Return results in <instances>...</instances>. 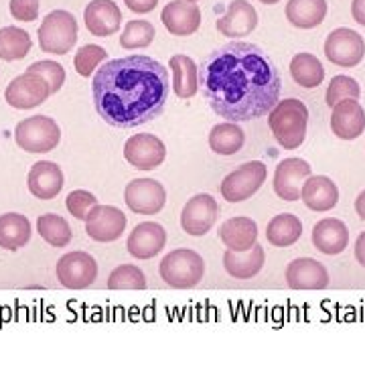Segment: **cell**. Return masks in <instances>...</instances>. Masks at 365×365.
Returning <instances> with one entry per match:
<instances>
[{
  "instance_id": "6da1fadb",
  "label": "cell",
  "mask_w": 365,
  "mask_h": 365,
  "mask_svg": "<svg viewBox=\"0 0 365 365\" xmlns=\"http://www.w3.org/2000/svg\"><path fill=\"white\" fill-rule=\"evenodd\" d=\"M199 88L217 116L240 124L272 112L280 102L282 78L256 43L230 41L205 57L199 67Z\"/></svg>"
},
{
  "instance_id": "7a4b0ae2",
  "label": "cell",
  "mask_w": 365,
  "mask_h": 365,
  "mask_svg": "<svg viewBox=\"0 0 365 365\" xmlns=\"http://www.w3.org/2000/svg\"><path fill=\"white\" fill-rule=\"evenodd\" d=\"M169 91V69L138 53L106 61L91 79L96 112L114 128H136L153 122L163 114Z\"/></svg>"
},
{
  "instance_id": "3957f363",
  "label": "cell",
  "mask_w": 365,
  "mask_h": 365,
  "mask_svg": "<svg viewBox=\"0 0 365 365\" xmlns=\"http://www.w3.org/2000/svg\"><path fill=\"white\" fill-rule=\"evenodd\" d=\"M268 126L272 130L276 143L284 150H294L307 138L309 108L297 98L280 100L268 114Z\"/></svg>"
},
{
  "instance_id": "277c9868",
  "label": "cell",
  "mask_w": 365,
  "mask_h": 365,
  "mask_svg": "<svg viewBox=\"0 0 365 365\" xmlns=\"http://www.w3.org/2000/svg\"><path fill=\"white\" fill-rule=\"evenodd\" d=\"M158 274L170 288L177 290L195 288L205 276V260L195 250H173L158 264Z\"/></svg>"
},
{
  "instance_id": "5b68a950",
  "label": "cell",
  "mask_w": 365,
  "mask_h": 365,
  "mask_svg": "<svg viewBox=\"0 0 365 365\" xmlns=\"http://www.w3.org/2000/svg\"><path fill=\"white\" fill-rule=\"evenodd\" d=\"M37 35L41 51L67 55L78 43V21L67 11H53L43 19Z\"/></svg>"
},
{
  "instance_id": "8992f818",
  "label": "cell",
  "mask_w": 365,
  "mask_h": 365,
  "mask_svg": "<svg viewBox=\"0 0 365 365\" xmlns=\"http://www.w3.org/2000/svg\"><path fill=\"white\" fill-rule=\"evenodd\" d=\"M14 140L19 144V148H23L31 155L51 153L61 140V128L49 116L25 118L14 128Z\"/></svg>"
},
{
  "instance_id": "52a82bcc",
  "label": "cell",
  "mask_w": 365,
  "mask_h": 365,
  "mask_svg": "<svg viewBox=\"0 0 365 365\" xmlns=\"http://www.w3.org/2000/svg\"><path fill=\"white\" fill-rule=\"evenodd\" d=\"M268 169L260 160H250L244 163L240 169L230 173L222 181V197L230 203H242L252 195H256L262 189V185L266 182Z\"/></svg>"
},
{
  "instance_id": "ba28073f",
  "label": "cell",
  "mask_w": 365,
  "mask_h": 365,
  "mask_svg": "<svg viewBox=\"0 0 365 365\" xmlns=\"http://www.w3.org/2000/svg\"><path fill=\"white\" fill-rule=\"evenodd\" d=\"M57 280L69 290L90 288L98 278V262L88 252H69L63 254L55 266Z\"/></svg>"
},
{
  "instance_id": "9c48e42d",
  "label": "cell",
  "mask_w": 365,
  "mask_h": 365,
  "mask_svg": "<svg viewBox=\"0 0 365 365\" xmlns=\"http://www.w3.org/2000/svg\"><path fill=\"white\" fill-rule=\"evenodd\" d=\"M49 96H51V88H49L47 79L41 78L39 73H31V71L16 76L4 90V100L14 110L37 108L43 102H47Z\"/></svg>"
},
{
  "instance_id": "30bf717a",
  "label": "cell",
  "mask_w": 365,
  "mask_h": 365,
  "mask_svg": "<svg viewBox=\"0 0 365 365\" xmlns=\"http://www.w3.org/2000/svg\"><path fill=\"white\" fill-rule=\"evenodd\" d=\"M325 57L339 67L359 66L365 57L364 37L347 26L331 31L325 41Z\"/></svg>"
},
{
  "instance_id": "8fae6325",
  "label": "cell",
  "mask_w": 365,
  "mask_h": 365,
  "mask_svg": "<svg viewBox=\"0 0 365 365\" xmlns=\"http://www.w3.org/2000/svg\"><path fill=\"white\" fill-rule=\"evenodd\" d=\"M220 217V205L209 193L191 197L181 211V227L187 235L201 237L211 232Z\"/></svg>"
},
{
  "instance_id": "7c38bea8",
  "label": "cell",
  "mask_w": 365,
  "mask_h": 365,
  "mask_svg": "<svg viewBox=\"0 0 365 365\" xmlns=\"http://www.w3.org/2000/svg\"><path fill=\"white\" fill-rule=\"evenodd\" d=\"M126 225H128V217L124 215L122 209L98 203L86 220V234L93 242L110 244L122 237V234L126 232Z\"/></svg>"
},
{
  "instance_id": "4fadbf2b",
  "label": "cell",
  "mask_w": 365,
  "mask_h": 365,
  "mask_svg": "<svg viewBox=\"0 0 365 365\" xmlns=\"http://www.w3.org/2000/svg\"><path fill=\"white\" fill-rule=\"evenodd\" d=\"M124 201L138 215H157L167 205V191L155 179H134L124 189Z\"/></svg>"
},
{
  "instance_id": "5bb4252c",
  "label": "cell",
  "mask_w": 365,
  "mask_h": 365,
  "mask_svg": "<svg viewBox=\"0 0 365 365\" xmlns=\"http://www.w3.org/2000/svg\"><path fill=\"white\" fill-rule=\"evenodd\" d=\"M124 158L138 170H155L167 158V146L155 134H134L124 144Z\"/></svg>"
},
{
  "instance_id": "9a60e30c",
  "label": "cell",
  "mask_w": 365,
  "mask_h": 365,
  "mask_svg": "<svg viewBox=\"0 0 365 365\" xmlns=\"http://www.w3.org/2000/svg\"><path fill=\"white\" fill-rule=\"evenodd\" d=\"M311 175L313 169L304 158H284L274 170V193L284 201H299L300 189Z\"/></svg>"
},
{
  "instance_id": "2e32d148",
  "label": "cell",
  "mask_w": 365,
  "mask_h": 365,
  "mask_svg": "<svg viewBox=\"0 0 365 365\" xmlns=\"http://www.w3.org/2000/svg\"><path fill=\"white\" fill-rule=\"evenodd\" d=\"M167 246V232L157 222L138 223L128 235L126 248L136 260H150Z\"/></svg>"
},
{
  "instance_id": "e0dca14e",
  "label": "cell",
  "mask_w": 365,
  "mask_h": 365,
  "mask_svg": "<svg viewBox=\"0 0 365 365\" xmlns=\"http://www.w3.org/2000/svg\"><path fill=\"white\" fill-rule=\"evenodd\" d=\"M160 21L175 37H189L201 26V9L189 0H170L163 9Z\"/></svg>"
},
{
  "instance_id": "ac0fdd59",
  "label": "cell",
  "mask_w": 365,
  "mask_h": 365,
  "mask_svg": "<svg viewBox=\"0 0 365 365\" xmlns=\"http://www.w3.org/2000/svg\"><path fill=\"white\" fill-rule=\"evenodd\" d=\"M63 185H66L63 170L57 163H51V160L35 163L29 170V177H26V187H29L31 195H35L41 201L55 199L61 193Z\"/></svg>"
},
{
  "instance_id": "d6986e66",
  "label": "cell",
  "mask_w": 365,
  "mask_h": 365,
  "mask_svg": "<svg viewBox=\"0 0 365 365\" xmlns=\"http://www.w3.org/2000/svg\"><path fill=\"white\" fill-rule=\"evenodd\" d=\"M215 26L223 37L237 41L252 35V31L258 26V13L248 0H234L227 4V11L215 23Z\"/></svg>"
},
{
  "instance_id": "ffe728a7",
  "label": "cell",
  "mask_w": 365,
  "mask_h": 365,
  "mask_svg": "<svg viewBox=\"0 0 365 365\" xmlns=\"http://www.w3.org/2000/svg\"><path fill=\"white\" fill-rule=\"evenodd\" d=\"M287 284L292 290H323L329 287V270L314 258H297L287 266Z\"/></svg>"
},
{
  "instance_id": "44dd1931",
  "label": "cell",
  "mask_w": 365,
  "mask_h": 365,
  "mask_svg": "<svg viewBox=\"0 0 365 365\" xmlns=\"http://www.w3.org/2000/svg\"><path fill=\"white\" fill-rule=\"evenodd\" d=\"M83 21L93 37H112L122 26V11L114 0H91L83 11Z\"/></svg>"
},
{
  "instance_id": "7402d4cb",
  "label": "cell",
  "mask_w": 365,
  "mask_h": 365,
  "mask_svg": "<svg viewBox=\"0 0 365 365\" xmlns=\"http://www.w3.org/2000/svg\"><path fill=\"white\" fill-rule=\"evenodd\" d=\"M300 201L311 211L327 213L339 203V189L325 175H311L300 189Z\"/></svg>"
},
{
  "instance_id": "603a6c76",
  "label": "cell",
  "mask_w": 365,
  "mask_h": 365,
  "mask_svg": "<svg viewBox=\"0 0 365 365\" xmlns=\"http://www.w3.org/2000/svg\"><path fill=\"white\" fill-rule=\"evenodd\" d=\"M331 130L341 140H355L365 132V110L357 100H345L333 108Z\"/></svg>"
},
{
  "instance_id": "cb8c5ba5",
  "label": "cell",
  "mask_w": 365,
  "mask_h": 365,
  "mask_svg": "<svg viewBox=\"0 0 365 365\" xmlns=\"http://www.w3.org/2000/svg\"><path fill=\"white\" fill-rule=\"evenodd\" d=\"M220 240L230 252H248L258 244V223L246 215L232 217L222 223Z\"/></svg>"
},
{
  "instance_id": "d4e9b609",
  "label": "cell",
  "mask_w": 365,
  "mask_h": 365,
  "mask_svg": "<svg viewBox=\"0 0 365 365\" xmlns=\"http://www.w3.org/2000/svg\"><path fill=\"white\" fill-rule=\"evenodd\" d=\"M313 244L321 254L337 256L349 246V230L341 220L325 217V220L314 223Z\"/></svg>"
},
{
  "instance_id": "484cf974",
  "label": "cell",
  "mask_w": 365,
  "mask_h": 365,
  "mask_svg": "<svg viewBox=\"0 0 365 365\" xmlns=\"http://www.w3.org/2000/svg\"><path fill=\"white\" fill-rule=\"evenodd\" d=\"M266 264V252L260 244H256L248 252H230L223 254V268L235 280H250L258 276Z\"/></svg>"
},
{
  "instance_id": "4316f807",
  "label": "cell",
  "mask_w": 365,
  "mask_h": 365,
  "mask_svg": "<svg viewBox=\"0 0 365 365\" xmlns=\"http://www.w3.org/2000/svg\"><path fill=\"white\" fill-rule=\"evenodd\" d=\"M170 76H173V91L181 98L189 100L199 91V67L189 55H173L170 57Z\"/></svg>"
},
{
  "instance_id": "83f0119b",
  "label": "cell",
  "mask_w": 365,
  "mask_h": 365,
  "mask_svg": "<svg viewBox=\"0 0 365 365\" xmlns=\"http://www.w3.org/2000/svg\"><path fill=\"white\" fill-rule=\"evenodd\" d=\"M31 222L21 213H4L0 215V248L16 252L25 248L31 240Z\"/></svg>"
},
{
  "instance_id": "f1b7e54d",
  "label": "cell",
  "mask_w": 365,
  "mask_h": 365,
  "mask_svg": "<svg viewBox=\"0 0 365 365\" xmlns=\"http://www.w3.org/2000/svg\"><path fill=\"white\" fill-rule=\"evenodd\" d=\"M302 235V222L292 213L274 215L266 227V240L274 248H290Z\"/></svg>"
},
{
  "instance_id": "f546056e",
  "label": "cell",
  "mask_w": 365,
  "mask_h": 365,
  "mask_svg": "<svg viewBox=\"0 0 365 365\" xmlns=\"http://www.w3.org/2000/svg\"><path fill=\"white\" fill-rule=\"evenodd\" d=\"M246 143V134L235 122H220L209 132V148L215 155L232 157L240 153Z\"/></svg>"
},
{
  "instance_id": "4dcf8cb0",
  "label": "cell",
  "mask_w": 365,
  "mask_h": 365,
  "mask_svg": "<svg viewBox=\"0 0 365 365\" xmlns=\"http://www.w3.org/2000/svg\"><path fill=\"white\" fill-rule=\"evenodd\" d=\"M327 16V0H288L287 19L299 29H314Z\"/></svg>"
},
{
  "instance_id": "1f68e13d",
  "label": "cell",
  "mask_w": 365,
  "mask_h": 365,
  "mask_svg": "<svg viewBox=\"0 0 365 365\" xmlns=\"http://www.w3.org/2000/svg\"><path fill=\"white\" fill-rule=\"evenodd\" d=\"M290 76L304 90H314L325 79V67L313 53H299L290 61Z\"/></svg>"
},
{
  "instance_id": "d6a6232c",
  "label": "cell",
  "mask_w": 365,
  "mask_h": 365,
  "mask_svg": "<svg viewBox=\"0 0 365 365\" xmlns=\"http://www.w3.org/2000/svg\"><path fill=\"white\" fill-rule=\"evenodd\" d=\"M33 41L31 35L21 26H4L0 29V59L2 61H19L31 53Z\"/></svg>"
},
{
  "instance_id": "836d02e7",
  "label": "cell",
  "mask_w": 365,
  "mask_h": 365,
  "mask_svg": "<svg viewBox=\"0 0 365 365\" xmlns=\"http://www.w3.org/2000/svg\"><path fill=\"white\" fill-rule=\"evenodd\" d=\"M37 234L53 248H66V246H69L71 237H73V232H71L66 217H61L57 213L39 215V220H37Z\"/></svg>"
},
{
  "instance_id": "e575fe53",
  "label": "cell",
  "mask_w": 365,
  "mask_h": 365,
  "mask_svg": "<svg viewBox=\"0 0 365 365\" xmlns=\"http://www.w3.org/2000/svg\"><path fill=\"white\" fill-rule=\"evenodd\" d=\"M157 37V31H155V25L150 21H128L124 31H122V37H120V45L124 49H146L153 45V41Z\"/></svg>"
},
{
  "instance_id": "d590c367",
  "label": "cell",
  "mask_w": 365,
  "mask_h": 365,
  "mask_svg": "<svg viewBox=\"0 0 365 365\" xmlns=\"http://www.w3.org/2000/svg\"><path fill=\"white\" fill-rule=\"evenodd\" d=\"M108 288L110 290H144L146 288V276L134 264H122L112 270L108 276Z\"/></svg>"
},
{
  "instance_id": "8d00e7d4",
  "label": "cell",
  "mask_w": 365,
  "mask_h": 365,
  "mask_svg": "<svg viewBox=\"0 0 365 365\" xmlns=\"http://www.w3.org/2000/svg\"><path fill=\"white\" fill-rule=\"evenodd\" d=\"M359 96H361V88L355 79L349 78V76H335L327 88L325 102L327 106L335 108L339 102H345V100H359Z\"/></svg>"
},
{
  "instance_id": "74e56055",
  "label": "cell",
  "mask_w": 365,
  "mask_h": 365,
  "mask_svg": "<svg viewBox=\"0 0 365 365\" xmlns=\"http://www.w3.org/2000/svg\"><path fill=\"white\" fill-rule=\"evenodd\" d=\"M106 57H108V53H106L104 47L90 43V45L79 47V51L73 57V67L81 78H90L91 73L98 69V66L106 61Z\"/></svg>"
},
{
  "instance_id": "f35d334b",
  "label": "cell",
  "mask_w": 365,
  "mask_h": 365,
  "mask_svg": "<svg viewBox=\"0 0 365 365\" xmlns=\"http://www.w3.org/2000/svg\"><path fill=\"white\" fill-rule=\"evenodd\" d=\"M26 71L39 73L41 78L47 79V83H49V88H51V93H57V91L63 88V83H66V69H63L61 63L51 61V59L35 61L33 66H29Z\"/></svg>"
},
{
  "instance_id": "ab89813d",
  "label": "cell",
  "mask_w": 365,
  "mask_h": 365,
  "mask_svg": "<svg viewBox=\"0 0 365 365\" xmlns=\"http://www.w3.org/2000/svg\"><path fill=\"white\" fill-rule=\"evenodd\" d=\"M98 205V199L93 193L90 191H86V189H76V191H71L66 199V207L67 211L79 220V222H86L88 220V215H90V211Z\"/></svg>"
},
{
  "instance_id": "60d3db41",
  "label": "cell",
  "mask_w": 365,
  "mask_h": 365,
  "mask_svg": "<svg viewBox=\"0 0 365 365\" xmlns=\"http://www.w3.org/2000/svg\"><path fill=\"white\" fill-rule=\"evenodd\" d=\"M39 4L41 0H11L9 2V11L16 21L23 23H33L39 19Z\"/></svg>"
},
{
  "instance_id": "b9f144b4",
  "label": "cell",
  "mask_w": 365,
  "mask_h": 365,
  "mask_svg": "<svg viewBox=\"0 0 365 365\" xmlns=\"http://www.w3.org/2000/svg\"><path fill=\"white\" fill-rule=\"evenodd\" d=\"M124 4L130 9L132 13L146 14L150 11H155V6L158 4V0H124Z\"/></svg>"
},
{
  "instance_id": "7bdbcfd3",
  "label": "cell",
  "mask_w": 365,
  "mask_h": 365,
  "mask_svg": "<svg viewBox=\"0 0 365 365\" xmlns=\"http://www.w3.org/2000/svg\"><path fill=\"white\" fill-rule=\"evenodd\" d=\"M351 14L355 23L365 26V0H353L351 2Z\"/></svg>"
},
{
  "instance_id": "ee69618b",
  "label": "cell",
  "mask_w": 365,
  "mask_h": 365,
  "mask_svg": "<svg viewBox=\"0 0 365 365\" xmlns=\"http://www.w3.org/2000/svg\"><path fill=\"white\" fill-rule=\"evenodd\" d=\"M355 258H357V262L365 268V232L364 234H359L357 242H355Z\"/></svg>"
},
{
  "instance_id": "f6af8a7d",
  "label": "cell",
  "mask_w": 365,
  "mask_h": 365,
  "mask_svg": "<svg viewBox=\"0 0 365 365\" xmlns=\"http://www.w3.org/2000/svg\"><path fill=\"white\" fill-rule=\"evenodd\" d=\"M355 211H357V215L365 220V191H361L357 199H355Z\"/></svg>"
},
{
  "instance_id": "bcb514c9",
  "label": "cell",
  "mask_w": 365,
  "mask_h": 365,
  "mask_svg": "<svg viewBox=\"0 0 365 365\" xmlns=\"http://www.w3.org/2000/svg\"><path fill=\"white\" fill-rule=\"evenodd\" d=\"M262 4H268V6H270V4H278V2H280V0H260Z\"/></svg>"
},
{
  "instance_id": "7dc6e473",
  "label": "cell",
  "mask_w": 365,
  "mask_h": 365,
  "mask_svg": "<svg viewBox=\"0 0 365 365\" xmlns=\"http://www.w3.org/2000/svg\"><path fill=\"white\" fill-rule=\"evenodd\" d=\"M189 2H199V0H189Z\"/></svg>"
}]
</instances>
